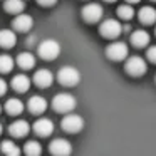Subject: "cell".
I'll return each instance as SVG.
<instances>
[{
  "instance_id": "obj_23",
  "label": "cell",
  "mask_w": 156,
  "mask_h": 156,
  "mask_svg": "<svg viewBox=\"0 0 156 156\" xmlns=\"http://www.w3.org/2000/svg\"><path fill=\"white\" fill-rule=\"evenodd\" d=\"M118 15L122 20H131L134 17V9L131 7V4H122L118 7Z\"/></svg>"
},
{
  "instance_id": "obj_32",
  "label": "cell",
  "mask_w": 156,
  "mask_h": 156,
  "mask_svg": "<svg viewBox=\"0 0 156 156\" xmlns=\"http://www.w3.org/2000/svg\"><path fill=\"white\" fill-rule=\"evenodd\" d=\"M0 111H2V106H0Z\"/></svg>"
},
{
  "instance_id": "obj_5",
  "label": "cell",
  "mask_w": 156,
  "mask_h": 156,
  "mask_svg": "<svg viewBox=\"0 0 156 156\" xmlns=\"http://www.w3.org/2000/svg\"><path fill=\"white\" fill-rule=\"evenodd\" d=\"M99 32H101V35L106 39H118L122 32V25L119 24L118 20H114V19H108V20H104L101 24Z\"/></svg>"
},
{
  "instance_id": "obj_34",
  "label": "cell",
  "mask_w": 156,
  "mask_h": 156,
  "mask_svg": "<svg viewBox=\"0 0 156 156\" xmlns=\"http://www.w3.org/2000/svg\"><path fill=\"white\" fill-rule=\"evenodd\" d=\"M154 32H156V30H154Z\"/></svg>"
},
{
  "instance_id": "obj_11",
  "label": "cell",
  "mask_w": 156,
  "mask_h": 156,
  "mask_svg": "<svg viewBox=\"0 0 156 156\" xmlns=\"http://www.w3.org/2000/svg\"><path fill=\"white\" fill-rule=\"evenodd\" d=\"M32 129H34L35 134H39V136H51L52 131H54V122L47 118H41L34 122Z\"/></svg>"
},
{
  "instance_id": "obj_20",
  "label": "cell",
  "mask_w": 156,
  "mask_h": 156,
  "mask_svg": "<svg viewBox=\"0 0 156 156\" xmlns=\"http://www.w3.org/2000/svg\"><path fill=\"white\" fill-rule=\"evenodd\" d=\"M4 9L9 14H20V12H24L25 4H24V0H5Z\"/></svg>"
},
{
  "instance_id": "obj_15",
  "label": "cell",
  "mask_w": 156,
  "mask_h": 156,
  "mask_svg": "<svg viewBox=\"0 0 156 156\" xmlns=\"http://www.w3.org/2000/svg\"><path fill=\"white\" fill-rule=\"evenodd\" d=\"M15 42H17V35H15L14 30H10V29H2L0 30V47L10 49L15 45Z\"/></svg>"
},
{
  "instance_id": "obj_29",
  "label": "cell",
  "mask_w": 156,
  "mask_h": 156,
  "mask_svg": "<svg viewBox=\"0 0 156 156\" xmlns=\"http://www.w3.org/2000/svg\"><path fill=\"white\" fill-rule=\"evenodd\" d=\"M129 4H138V2H141V0H128Z\"/></svg>"
},
{
  "instance_id": "obj_13",
  "label": "cell",
  "mask_w": 156,
  "mask_h": 156,
  "mask_svg": "<svg viewBox=\"0 0 156 156\" xmlns=\"http://www.w3.org/2000/svg\"><path fill=\"white\" fill-rule=\"evenodd\" d=\"M29 131H30V126H29V122L24 121V119L14 121L10 124V128H9V133H10L12 136H15V138H22V136H25Z\"/></svg>"
},
{
  "instance_id": "obj_9",
  "label": "cell",
  "mask_w": 156,
  "mask_h": 156,
  "mask_svg": "<svg viewBox=\"0 0 156 156\" xmlns=\"http://www.w3.org/2000/svg\"><path fill=\"white\" fill-rule=\"evenodd\" d=\"M52 154L55 156H67L72 153V146L67 139H62V138H55L51 141V146H49Z\"/></svg>"
},
{
  "instance_id": "obj_31",
  "label": "cell",
  "mask_w": 156,
  "mask_h": 156,
  "mask_svg": "<svg viewBox=\"0 0 156 156\" xmlns=\"http://www.w3.org/2000/svg\"><path fill=\"white\" fill-rule=\"evenodd\" d=\"M106 2H116V0H106Z\"/></svg>"
},
{
  "instance_id": "obj_12",
  "label": "cell",
  "mask_w": 156,
  "mask_h": 156,
  "mask_svg": "<svg viewBox=\"0 0 156 156\" xmlns=\"http://www.w3.org/2000/svg\"><path fill=\"white\" fill-rule=\"evenodd\" d=\"M34 82L39 87H51L52 82H54V76L49 69H39L34 74Z\"/></svg>"
},
{
  "instance_id": "obj_16",
  "label": "cell",
  "mask_w": 156,
  "mask_h": 156,
  "mask_svg": "<svg viewBox=\"0 0 156 156\" xmlns=\"http://www.w3.org/2000/svg\"><path fill=\"white\" fill-rule=\"evenodd\" d=\"M10 86H12V89L17 91V92H25L29 89V86H30V79L24 74H17V76H14Z\"/></svg>"
},
{
  "instance_id": "obj_27",
  "label": "cell",
  "mask_w": 156,
  "mask_h": 156,
  "mask_svg": "<svg viewBox=\"0 0 156 156\" xmlns=\"http://www.w3.org/2000/svg\"><path fill=\"white\" fill-rule=\"evenodd\" d=\"M57 0H37V4L42 5V7H51V5H54Z\"/></svg>"
},
{
  "instance_id": "obj_26",
  "label": "cell",
  "mask_w": 156,
  "mask_h": 156,
  "mask_svg": "<svg viewBox=\"0 0 156 156\" xmlns=\"http://www.w3.org/2000/svg\"><path fill=\"white\" fill-rule=\"evenodd\" d=\"M146 57H148L153 64H156V45H151V47L146 51Z\"/></svg>"
},
{
  "instance_id": "obj_30",
  "label": "cell",
  "mask_w": 156,
  "mask_h": 156,
  "mask_svg": "<svg viewBox=\"0 0 156 156\" xmlns=\"http://www.w3.org/2000/svg\"><path fill=\"white\" fill-rule=\"evenodd\" d=\"M0 134H2V124H0Z\"/></svg>"
},
{
  "instance_id": "obj_18",
  "label": "cell",
  "mask_w": 156,
  "mask_h": 156,
  "mask_svg": "<svg viewBox=\"0 0 156 156\" xmlns=\"http://www.w3.org/2000/svg\"><path fill=\"white\" fill-rule=\"evenodd\" d=\"M131 44L134 47H146L149 44V34L146 30H134L131 34Z\"/></svg>"
},
{
  "instance_id": "obj_10",
  "label": "cell",
  "mask_w": 156,
  "mask_h": 156,
  "mask_svg": "<svg viewBox=\"0 0 156 156\" xmlns=\"http://www.w3.org/2000/svg\"><path fill=\"white\" fill-rule=\"evenodd\" d=\"M32 25H34V19H32L30 15L24 14V12L15 14V19H14V22H12V27L17 32H27L32 29Z\"/></svg>"
},
{
  "instance_id": "obj_24",
  "label": "cell",
  "mask_w": 156,
  "mask_h": 156,
  "mask_svg": "<svg viewBox=\"0 0 156 156\" xmlns=\"http://www.w3.org/2000/svg\"><path fill=\"white\" fill-rule=\"evenodd\" d=\"M42 151V146L37 141H27L24 146V153L27 156H39Z\"/></svg>"
},
{
  "instance_id": "obj_33",
  "label": "cell",
  "mask_w": 156,
  "mask_h": 156,
  "mask_svg": "<svg viewBox=\"0 0 156 156\" xmlns=\"http://www.w3.org/2000/svg\"><path fill=\"white\" fill-rule=\"evenodd\" d=\"M153 2H156V0H153Z\"/></svg>"
},
{
  "instance_id": "obj_1",
  "label": "cell",
  "mask_w": 156,
  "mask_h": 156,
  "mask_svg": "<svg viewBox=\"0 0 156 156\" xmlns=\"http://www.w3.org/2000/svg\"><path fill=\"white\" fill-rule=\"evenodd\" d=\"M37 52L42 59L52 61V59L59 57V54H61V44L54 39H45L37 45Z\"/></svg>"
},
{
  "instance_id": "obj_28",
  "label": "cell",
  "mask_w": 156,
  "mask_h": 156,
  "mask_svg": "<svg viewBox=\"0 0 156 156\" xmlns=\"http://www.w3.org/2000/svg\"><path fill=\"white\" fill-rule=\"evenodd\" d=\"M5 92H7V82L0 77V96H4Z\"/></svg>"
},
{
  "instance_id": "obj_4",
  "label": "cell",
  "mask_w": 156,
  "mask_h": 156,
  "mask_svg": "<svg viewBox=\"0 0 156 156\" xmlns=\"http://www.w3.org/2000/svg\"><path fill=\"white\" fill-rule=\"evenodd\" d=\"M124 67H126V72H128L129 76H133V77H141L143 74H146L148 66H146V62L143 57H139V55H131V57H128Z\"/></svg>"
},
{
  "instance_id": "obj_3",
  "label": "cell",
  "mask_w": 156,
  "mask_h": 156,
  "mask_svg": "<svg viewBox=\"0 0 156 156\" xmlns=\"http://www.w3.org/2000/svg\"><path fill=\"white\" fill-rule=\"evenodd\" d=\"M57 79L62 86H67V87H72V86L79 84L81 81V74L76 67H71V66H66L61 71L57 72Z\"/></svg>"
},
{
  "instance_id": "obj_22",
  "label": "cell",
  "mask_w": 156,
  "mask_h": 156,
  "mask_svg": "<svg viewBox=\"0 0 156 156\" xmlns=\"http://www.w3.org/2000/svg\"><path fill=\"white\" fill-rule=\"evenodd\" d=\"M14 59L10 57L9 54H0V72L2 74H7L14 69Z\"/></svg>"
},
{
  "instance_id": "obj_14",
  "label": "cell",
  "mask_w": 156,
  "mask_h": 156,
  "mask_svg": "<svg viewBox=\"0 0 156 156\" xmlns=\"http://www.w3.org/2000/svg\"><path fill=\"white\" fill-rule=\"evenodd\" d=\"M47 109V101L42 96H32L29 99V111L32 114H42Z\"/></svg>"
},
{
  "instance_id": "obj_2",
  "label": "cell",
  "mask_w": 156,
  "mask_h": 156,
  "mask_svg": "<svg viewBox=\"0 0 156 156\" xmlns=\"http://www.w3.org/2000/svg\"><path fill=\"white\" fill-rule=\"evenodd\" d=\"M76 106H77L76 98L72 94H67V92H61L52 99V108L57 112H71Z\"/></svg>"
},
{
  "instance_id": "obj_6",
  "label": "cell",
  "mask_w": 156,
  "mask_h": 156,
  "mask_svg": "<svg viewBox=\"0 0 156 156\" xmlns=\"http://www.w3.org/2000/svg\"><path fill=\"white\" fill-rule=\"evenodd\" d=\"M102 15H104V9L99 4H96V2H91V4H87L82 9V19H84L86 22H89V24L99 22L102 19Z\"/></svg>"
},
{
  "instance_id": "obj_25",
  "label": "cell",
  "mask_w": 156,
  "mask_h": 156,
  "mask_svg": "<svg viewBox=\"0 0 156 156\" xmlns=\"http://www.w3.org/2000/svg\"><path fill=\"white\" fill-rule=\"evenodd\" d=\"M2 151L5 153V154H9V156H17L19 153H20V148H19L15 143H12V141H4L2 143Z\"/></svg>"
},
{
  "instance_id": "obj_19",
  "label": "cell",
  "mask_w": 156,
  "mask_h": 156,
  "mask_svg": "<svg viewBox=\"0 0 156 156\" xmlns=\"http://www.w3.org/2000/svg\"><path fill=\"white\" fill-rule=\"evenodd\" d=\"M5 111L12 116H19L22 111H24V102L20 99H15V98H10L7 102H5Z\"/></svg>"
},
{
  "instance_id": "obj_17",
  "label": "cell",
  "mask_w": 156,
  "mask_h": 156,
  "mask_svg": "<svg viewBox=\"0 0 156 156\" xmlns=\"http://www.w3.org/2000/svg\"><path fill=\"white\" fill-rule=\"evenodd\" d=\"M138 17H139V20H141V24H144V25L154 24L156 22V9L146 5V7H143L141 10H139Z\"/></svg>"
},
{
  "instance_id": "obj_7",
  "label": "cell",
  "mask_w": 156,
  "mask_h": 156,
  "mask_svg": "<svg viewBox=\"0 0 156 156\" xmlns=\"http://www.w3.org/2000/svg\"><path fill=\"white\" fill-rule=\"evenodd\" d=\"M128 45L124 44V42H112V44H109L108 47H106V55H108L111 61H124L126 57H128Z\"/></svg>"
},
{
  "instance_id": "obj_21",
  "label": "cell",
  "mask_w": 156,
  "mask_h": 156,
  "mask_svg": "<svg viewBox=\"0 0 156 156\" xmlns=\"http://www.w3.org/2000/svg\"><path fill=\"white\" fill-rule=\"evenodd\" d=\"M17 64L22 69H32L35 66V57L30 52H22V54L17 55Z\"/></svg>"
},
{
  "instance_id": "obj_8",
  "label": "cell",
  "mask_w": 156,
  "mask_h": 156,
  "mask_svg": "<svg viewBox=\"0 0 156 156\" xmlns=\"http://www.w3.org/2000/svg\"><path fill=\"white\" fill-rule=\"evenodd\" d=\"M61 126H62V129H64L66 133L76 134V133H79L82 129V126H84V119H82L79 114H67V116H64Z\"/></svg>"
}]
</instances>
